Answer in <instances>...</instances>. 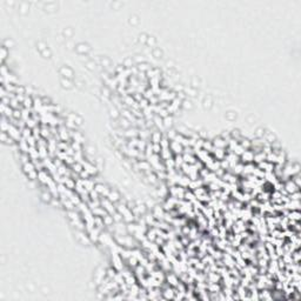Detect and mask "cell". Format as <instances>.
I'll return each instance as SVG.
<instances>
[{"instance_id": "5b68a950", "label": "cell", "mask_w": 301, "mask_h": 301, "mask_svg": "<svg viewBox=\"0 0 301 301\" xmlns=\"http://www.w3.org/2000/svg\"><path fill=\"white\" fill-rule=\"evenodd\" d=\"M42 198H44V200H47V201H48L49 198H51V194H49V193H42Z\"/></svg>"}, {"instance_id": "7a4b0ae2", "label": "cell", "mask_w": 301, "mask_h": 301, "mask_svg": "<svg viewBox=\"0 0 301 301\" xmlns=\"http://www.w3.org/2000/svg\"><path fill=\"white\" fill-rule=\"evenodd\" d=\"M24 168H25L26 173H30V172H32V171H35V166H34L32 162H30V161L24 165Z\"/></svg>"}, {"instance_id": "3957f363", "label": "cell", "mask_w": 301, "mask_h": 301, "mask_svg": "<svg viewBox=\"0 0 301 301\" xmlns=\"http://www.w3.org/2000/svg\"><path fill=\"white\" fill-rule=\"evenodd\" d=\"M23 104H24V106H25V108H28V110H30L31 106L33 105V101H32L31 98H25V100H24Z\"/></svg>"}, {"instance_id": "277c9868", "label": "cell", "mask_w": 301, "mask_h": 301, "mask_svg": "<svg viewBox=\"0 0 301 301\" xmlns=\"http://www.w3.org/2000/svg\"><path fill=\"white\" fill-rule=\"evenodd\" d=\"M108 197H110L111 201H117V200H119V194H118L117 192H111Z\"/></svg>"}, {"instance_id": "6da1fadb", "label": "cell", "mask_w": 301, "mask_h": 301, "mask_svg": "<svg viewBox=\"0 0 301 301\" xmlns=\"http://www.w3.org/2000/svg\"><path fill=\"white\" fill-rule=\"evenodd\" d=\"M298 187H299V186H298V185L294 184L293 180H289V181L287 182V185L285 186V188H286V191H287V192H289V193L293 194V193H295V192H298V191H299Z\"/></svg>"}]
</instances>
